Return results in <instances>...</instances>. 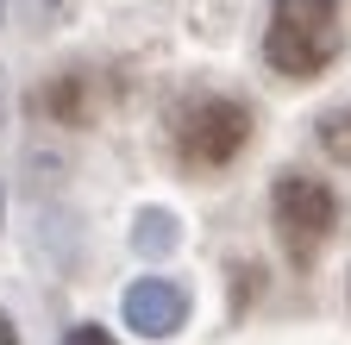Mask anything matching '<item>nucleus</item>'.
Listing matches in <instances>:
<instances>
[{
	"mask_svg": "<svg viewBox=\"0 0 351 345\" xmlns=\"http://www.w3.org/2000/svg\"><path fill=\"white\" fill-rule=\"evenodd\" d=\"M332 51H339V0H276L270 7V32H263L270 69L307 82L332 63Z\"/></svg>",
	"mask_w": 351,
	"mask_h": 345,
	"instance_id": "f257e3e1",
	"label": "nucleus"
},
{
	"mask_svg": "<svg viewBox=\"0 0 351 345\" xmlns=\"http://www.w3.org/2000/svg\"><path fill=\"white\" fill-rule=\"evenodd\" d=\"M270 213H276L282 251L295 257V264H307V257L326 245V233H332V220H339V201H332V189H326L320 176H276Z\"/></svg>",
	"mask_w": 351,
	"mask_h": 345,
	"instance_id": "f03ea898",
	"label": "nucleus"
},
{
	"mask_svg": "<svg viewBox=\"0 0 351 345\" xmlns=\"http://www.w3.org/2000/svg\"><path fill=\"white\" fill-rule=\"evenodd\" d=\"M251 139V113L226 95H207L195 101L182 119H176V151H182V163L195 169H219V163H232Z\"/></svg>",
	"mask_w": 351,
	"mask_h": 345,
	"instance_id": "7ed1b4c3",
	"label": "nucleus"
},
{
	"mask_svg": "<svg viewBox=\"0 0 351 345\" xmlns=\"http://www.w3.org/2000/svg\"><path fill=\"white\" fill-rule=\"evenodd\" d=\"M182 320H189V295L176 289V283L145 276V283H132V289H125V326H132V333H145V339H169Z\"/></svg>",
	"mask_w": 351,
	"mask_h": 345,
	"instance_id": "20e7f679",
	"label": "nucleus"
},
{
	"mask_svg": "<svg viewBox=\"0 0 351 345\" xmlns=\"http://www.w3.org/2000/svg\"><path fill=\"white\" fill-rule=\"evenodd\" d=\"M132 239H138V251H145V257H163V251L176 245V220H169V213H157V207H151L145 220H138V233H132Z\"/></svg>",
	"mask_w": 351,
	"mask_h": 345,
	"instance_id": "39448f33",
	"label": "nucleus"
},
{
	"mask_svg": "<svg viewBox=\"0 0 351 345\" xmlns=\"http://www.w3.org/2000/svg\"><path fill=\"white\" fill-rule=\"evenodd\" d=\"M63 345H113V333H101V326H75Z\"/></svg>",
	"mask_w": 351,
	"mask_h": 345,
	"instance_id": "423d86ee",
	"label": "nucleus"
}]
</instances>
